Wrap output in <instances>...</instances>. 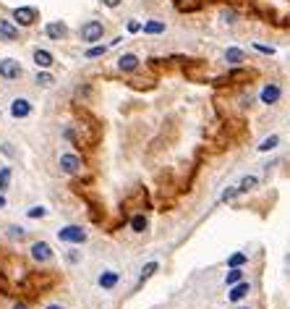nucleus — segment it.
<instances>
[{
	"instance_id": "nucleus-1",
	"label": "nucleus",
	"mask_w": 290,
	"mask_h": 309,
	"mask_svg": "<svg viewBox=\"0 0 290 309\" xmlns=\"http://www.w3.org/2000/svg\"><path fill=\"white\" fill-rule=\"evenodd\" d=\"M256 71L254 68H249V66H235V68H230L225 76H220V79L215 82V87H227V84H251L254 79H256Z\"/></svg>"
},
{
	"instance_id": "nucleus-2",
	"label": "nucleus",
	"mask_w": 290,
	"mask_h": 309,
	"mask_svg": "<svg viewBox=\"0 0 290 309\" xmlns=\"http://www.w3.org/2000/svg\"><path fill=\"white\" fill-rule=\"evenodd\" d=\"M11 21L19 29H29V26H34L39 21V11L34 6H19V8L11 11Z\"/></svg>"
},
{
	"instance_id": "nucleus-3",
	"label": "nucleus",
	"mask_w": 290,
	"mask_h": 309,
	"mask_svg": "<svg viewBox=\"0 0 290 309\" xmlns=\"http://www.w3.org/2000/svg\"><path fill=\"white\" fill-rule=\"evenodd\" d=\"M105 37V24L97 21V19H91V21H84L81 29H79V40L86 42V45H94Z\"/></svg>"
},
{
	"instance_id": "nucleus-4",
	"label": "nucleus",
	"mask_w": 290,
	"mask_h": 309,
	"mask_svg": "<svg viewBox=\"0 0 290 309\" xmlns=\"http://www.w3.org/2000/svg\"><path fill=\"white\" fill-rule=\"evenodd\" d=\"M24 76V66L19 63L16 58H3L0 60V79H6V82H16Z\"/></svg>"
},
{
	"instance_id": "nucleus-5",
	"label": "nucleus",
	"mask_w": 290,
	"mask_h": 309,
	"mask_svg": "<svg viewBox=\"0 0 290 309\" xmlns=\"http://www.w3.org/2000/svg\"><path fill=\"white\" fill-rule=\"evenodd\" d=\"M183 73H186V79L194 84H207V63L204 60H188V63L183 66Z\"/></svg>"
},
{
	"instance_id": "nucleus-6",
	"label": "nucleus",
	"mask_w": 290,
	"mask_h": 309,
	"mask_svg": "<svg viewBox=\"0 0 290 309\" xmlns=\"http://www.w3.org/2000/svg\"><path fill=\"white\" fill-rule=\"evenodd\" d=\"M58 165H60V171H63L66 176H76V173H81L84 160L76 152H63V154H60V160H58Z\"/></svg>"
},
{
	"instance_id": "nucleus-7",
	"label": "nucleus",
	"mask_w": 290,
	"mask_h": 309,
	"mask_svg": "<svg viewBox=\"0 0 290 309\" xmlns=\"http://www.w3.org/2000/svg\"><path fill=\"white\" fill-rule=\"evenodd\" d=\"M58 239L63 244H84L89 239V234L81 228V225H63L58 230Z\"/></svg>"
},
{
	"instance_id": "nucleus-8",
	"label": "nucleus",
	"mask_w": 290,
	"mask_h": 309,
	"mask_svg": "<svg viewBox=\"0 0 290 309\" xmlns=\"http://www.w3.org/2000/svg\"><path fill=\"white\" fill-rule=\"evenodd\" d=\"M8 113H11V118L21 121V118H29L34 113V105H32V100H26V97H16V100H11Z\"/></svg>"
},
{
	"instance_id": "nucleus-9",
	"label": "nucleus",
	"mask_w": 290,
	"mask_h": 309,
	"mask_svg": "<svg viewBox=\"0 0 290 309\" xmlns=\"http://www.w3.org/2000/svg\"><path fill=\"white\" fill-rule=\"evenodd\" d=\"M29 257H32L34 262H39V265H44V262H53L55 252H53V246L47 241H34L32 246H29Z\"/></svg>"
},
{
	"instance_id": "nucleus-10",
	"label": "nucleus",
	"mask_w": 290,
	"mask_h": 309,
	"mask_svg": "<svg viewBox=\"0 0 290 309\" xmlns=\"http://www.w3.org/2000/svg\"><path fill=\"white\" fill-rule=\"evenodd\" d=\"M68 34L71 32H68L66 21H47V24H44V37L53 40V42H63Z\"/></svg>"
},
{
	"instance_id": "nucleus-11",
	"label": "nucleus",
	"mask_w": 290,
	"mask_h": 309,
	"mask_svg": "<svg viewBox=\"0 0 290 309\" xmlns=\"http://www.w3.org/2000/svg\"><path fill=\"white\" fill-rule=\"evenodd\" d=\"M280 97H282L280 84H264L262 92H259V100H262V105H277Z\"/></svg>"
},
{
	"instance_id": "nucleus-12",
	"label": "nucleus",
	"mask_w": 290,
	"mask_h": 309,
	"mask_svg": "<svg viewBox=\"0 0 290 309\" xmlns=\"http://www.w3.org/2000/svg\"><path fill=\"white\" fill-rule=\"evenodd\" d=\"M0 40L3 42H19L21 40L19 26L13 21H8V19H3V16H0Z\"/></svg>"
},
{
	"instance_id": "nucleus-13",
	"label": "nucleus",
	"mask_w": 290,
	"mask_h": 309,
	"mask_svg": "<svg viewBox=\"0 0 290 309\" xmlns=\"http://www.w3.org/2000/svg\"><path fill=\"white\" fill-rule=\"evenodd\" d=\"M32 60H34V66H37L39 71H47V68H53V63H55V55H53L50 50H44V48H34Z\"/></svg>"
},
{
	"instance_id": "nucleus-14",
	"label": "nucleus",
	"mask_w": 290,
	"mask_h": 309,
	"mask_svg": "<svg viewBox=\"0 0 290 309\" xmlns=\"http://www.w3.org/2000/svg\"><path fill=\"white\" fill-rule=\"evenodd\" d=\"M139 63H141V60H139L136 53H123L118 58V71L120 73H133L136 68H139Z\"/></svg>"
},
{
	"instance_id": "nucleus-15",
	"label": "nucleus",
	"mask_w": 290,
	"mask_h": 309,
	"mask_svg": "<svg viewBox=\"0 0 290 309\" xmlns=\"http://www.w3.org/2000/svg\"><path fill=\"white\" fill-rule=\"evenodd\" d=\"M249 293H251V283H249V281H240V283L230 286V291H227V301H233V304H238L240 299H246Z\"/></svg>"
},
{
	"instance_id": "nucleus-16",
	"label": "nucleus",
	"mask_w": 290,
	"mask_h": 309,
	"mask_svg": "<svg viewBox=\"0 0 290 309\" xmlns=\"http://www.w3.org/2000/svg\"><path fill=\"white\" fill-rule=\"evenodd\" d=\"M118 281H120V273H115V270H102L100 278H97V286L102 291H113L118 286Z\"/></svg>"
},
{
	"instance_id": "nucleus-17",
	"label": "nucleus",
	"mask_w": 290,
	"mask_h": 309,
	"mask_svg": "<svg viewBox=\"0 0 290 309\" xmlns=\"http://www.w3.org/2000/svg\"><path fill=\"white\" fill-rule=\"evenodd\" d=\"M222 58H225V63H230L233 68H235V66H243V63H246V53H243L240 48H227Z\"/></svg>"
},
{
	"instance_id": "nucleus-18",
	"label": "nucleus",
	"mask_w": 290,
	"mask_h": 309,
	"mask_svg": "<svg viewBox=\"0 0 290 309\" xmlns=\"http://www.w3.org/2000/svg\"><path fill=\"white\" fill-rule=\"evenodd\" d=\"M128 225H131L133 234H144V230L149 228V220H147V215H144V212H136V215H131Z\"/></svg>"
},
{
	"instance_id": "nucleus-19",
	"label": "nucleus",
	"mask_w": 290,
	"mask_h": 309,
	"mask_svg": "<svg viewBox=\"0 0 290 309\" xmlns=\"http://www.w3.org/2000/svg\"><path fill=\"white\" fill-rule=\"evenodd\" d=\"M165 29H167V24H165V21H157V19H149V21H144V26H141V32H144V34H165Z\"/></svg>"
},
{
	"instance_id": "nucleus-20",
	"label": "nucleus",
	"mask_w": 290,
	"mask_h": 309,
	"mask_svg": "<svg viewBox=\"0 0 290 309\" xmlns=\"http://www.w3.org/2000/svg\"><path fill=\"white\" fill-rule=\"evenodd\" d=\"M157 270H160V262H147V265L141 267V275H139V283H136V286L141 288V286H144V283H147V281H149V278L155 275Z\"/></svg>"
},
{
	"instance_id": "nucleus-21",
	"label": "nucleus",
	"mask_w": 290,
	"mask_h": 309,
	"mask_svg": "<svg viewBox=\"0 0 290 309\" xmlns=\"http://www.w3.org/2000/svg\"><path fill=\"white\" fill-rule=\"evenodd\" d=\"M11 178H13V168H11V165H3V168H0V194L8 191Z\"/></svg>"
},
{
	"instance_id": "nucleus-22",
	"label": "nucleus",
	"mask_w": 290,
	"mask_h": 309,
	"mask_svg": "<svg viewBox=\"0 0 290 309\" xmlns=\"http://www.w3.org/2000/svg\"><path fill=\"white\" fill-rule=\"evenodd\" d=\"M108 48H110V45H89V48L84 50V58H86V60H91V58H102L105 53H108Z\"/></svg>"
},
{
	"instance_id": "nucleus-23",
	"label": "nucleus",
	"mask_w": 290,
	"mask_h": 309,
	"mask_svg": "<svg viewBox=\"0 0 290 309\" xmlns=\"http://www.w3.org/2000/svg\"><path fill=\"white\" fill-rule=\"evenodd\" d=\"M243 281V267H230L225 273V286H235Z\"/></svg>"
},
{
	"instance_id": "nucleus-24",
	"label": "nucleus",
	"mask_w": 290,
	"mask_h": 309,
	"mask_svg": "<svg viewBox=\"0 0 290 309\" xmlns=\"http://www.w3.org/2000/svg\"><path fill=\"white\" fill-rule=\"evenodd\" d=\"M26 218H29V220H42V218H47V207H42V205L29 207V210H26Z\"/></svg>"
},
{
	"instance_id": "nucleus-25",
	"label": "nucleus",
	"mask_w": 290,
	"mask_h": 309,
	"mask_svg": "<svg viewBox=\"0 0 290 309\" xmlns=\"http://www.w3.org/2000/svg\"><path fill=\"white\" fill-rule=\"evenodd\" d=\"M34 82H37L39 87H53V84H55V76H53L50 71H37Z\"/></svg>"
},
{
	"instance_id": "nucleus-26",
	"label": "nucleus",
	"mask_w": 290,
	"mask_h": 309,
	"mask_svg": "<svg viewBox=\"0 0 290 309\" xmlns=\"http://www.w3.org/2000/svg\"><path fill=\"white\" fill-rule=\"evenodd\" d=\"M277 144H280V136H277V134H272V136H267L264 142L256 147V149H259V152H269V149H274Z\"/></svg>"
},
{
	"instance_id": "nucleus-27",
	"label": "nucleus",
	"mask_w": 290,
	"mask_h": 309,
	"mask_svg": "<svg viewBox=\"0 0 290 309\" xmlns=\"http://www.w3.org/2000/svg\"><path fill=\"white\" fill-rule=\"evenodd\" d=\"M249 262V254L246 252H238V254H233L230 259H227V267H243Z\"/></svg>"
},
{
	"instance_id": "nucleus-28",
	"label": "nucleus",
	"mask_w": 290,
	"mask_h": 309,
	"mask_svg": "<svg viewBox=\"0 0 290 309\" xmlns=\"http://www.w3.org/2000/svg\"><path fill=\"white\" fill-rule=\"evenodd\" d=\"M256 183H259V178H256V176H246V178L240 181V186H238V191H240V194H246V191L256 189Z\"/></svg>"
},
{
	"instance_id": "nucleus-29",
	"label": "nucleus",
	"mask_w": 290,
	"mask_h": 309,
	"mask_svg": "<svg viewBox=\"0 0 290 309\" xmlns=\"http://www.w3.org/2000/svg\"><path fill=\"white\" fill-rule=\"evenodd\" d=\"M8 236L16 239V241H21V239H26V230H24L21 225H11V228H8Z\"/></svg>"
},
{
	"instance_id": "nucleus-30",
	"label": "nucleus",
	"mask_w": 290,
	"mask_h": 309,
	"mask_svg": "<svg viewBox=\"0 0 290 309\" xmlns=\"http://www.w3.org/2000/svg\"><path fill=\"white\" fill-rule=\"evenodd\" d=\"M240 191H238V186H227L225 191H222V202H233V199L238 197Z\"/></svg>"
},
{
	"instance_id": "nucleus-31",
	"label": "nucleus",
	"mask_w": 290,
	"mask_h": 309,
	"mask_svg": "<svg viewBox=\"0 0 290 309\" xmlns=\"http://www.w3.org/2000/svg\"><path fill=\"white\" fill-rule=\"evenodd\" d=\"M141 26H144V24H139L136 19H128V24H126V29H128L131 34H139V32H141Z\"/></svg>"
},
{
	"instance_id": "nucleus-32",
	"label": "nucleus",
	"mask_w": 290,
	"mask_h": 309,
	"mask_svg": "<svg viewBox=\"0 0 290 309\" xmlns=\"http://www.w3.org/2000/svg\"><path fill=\"white\" fill-rule=\"evenodd\" d=\"M222 19H225V24L233 26V24H235V8H227V11L222 13Z\"/></svg>"
},
{
	"instance_id": "nucleus-33",
	"label": "nucleus",
	"mask_w": 290,
	"mask_h": 309,
	"mask_svg": "<svg viewBox=\"0 0 290 309\" xmlns=\"http://www.w3.org/2000/svg\"><path fill=\"white\" fill-rule=\"evenodd\" d=\"M254 48H256L259 53H264V55H274V48H269V45H259V42H256Z\"/></svg>"
},
{
	"instance_id": "nucleus-34",
	"label": "nucleus",
	"mask_w": 290,
	"mask_h": 309,
	"mask_svg": "<svg viewBox=\"0 0 290 309\" xmlns=\"http://www.w3.org/2000/svg\"><path fill=\"white\" fill-rule=\"evenodd\" d=\"M66 259L71 262V265H76V262H79V259H81V254H79V252H76V249H71V252L66 254Z\"/></svg>"
},
{
	"instance_id": "nucleus-35",
	"label": "nucleus",
	"mask_w": 290,
	"mask_h": 309,
	"mask_svg": "<svg viewBox=\"0 0 290 309\" xmlns=\"http://www.w3.org/2000/svg\"><path fill=\"white\" fill-rule=\"evenodd\" d=\"M230 8H235V6H249V0H225Z\"/></svg>"
},
{
	"instance_id": "nucleus-36",
	"label": "nucleus",
	"mask_w": 290,
	"mask_h": 309,
	"mask_svg": "<svg viewBox=\"0 0 290 309\" xmlns=\"http://www.w3.org/2000/svg\"><path fill=\"white\" fill-rule=\"evenodd\" d=\"M123 0H102V6H108V8H118Z\"/></svg>"
},
{
	"instance_id": "nucleus-37",
	"label": "nucleus",
	"mask_w": 290,
	"mask_h": 309,
	"mask_svg": "<svg viewBox=\"0 0 290 309\" xmlns=\"http://www.w3.org/2000/svg\"><path fill=\"white\" fill-rule=\"evenodd\" d=\"M13 309H29V304L26 301H16V304H13Z\"/></svg>"
},
{
	"instance_id": "nucleus-38",
	"label": "nucleus",
	"mask_w": 290,
	"mask_h": 309,
	"mask_svg": "<svg viewBox=\"0 0 290 309\" xmlns=\"http://www.w3.org/2000/svg\"><path fill=\"white\" fill-rule=\"evenodd\" d=\"M44 309H66L63 304H50V306H44Z\"/></svg>"
},
{
	"instance_id": "nucleus-39",
	"label": "nucleus",
	"mask_w": 290,
	"mask_h": 309,
	"mask_svg": "<svg viewBox=\"0 0 290 309\" xmlns=\"http://www.w3.org/2000/svg\"><path fill=\"white\" fill-rule=\"evenodd\" d=\"M6 207V194H0V210Z\"/></svg>"
},
{
	"instance_id": "nucleus-40",
	"label": "nucleus",
	"mask_w": 290,
	"mask_h": 309,
	"mask_svg": "<svg viewBox=\"0 0 290 309\" xmlns=\"http://www.w3.org/2000/svg\"><path fill=\"white\" fill-rule=\"evenodd\" d=\"M0 115H3V113H0Z\"/></svg>"
}]
</instances>
